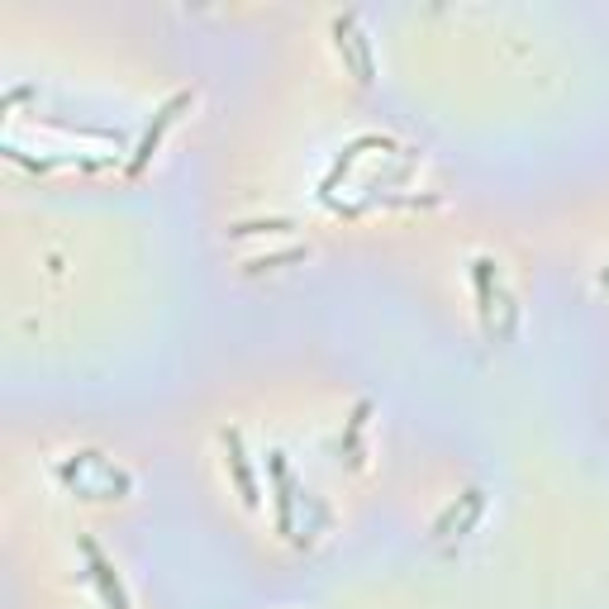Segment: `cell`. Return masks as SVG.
Returning a JSON list of instances; mask_svg holds the SVG:
<instances>
[{"label": "cell", "mask_w": 609, "mask_h": 609, "mask_svg": "<svg viewBox=\"0 0 609 609\" xmlns=\"http://www.w3.org/2000/svg\"><path fill=\"white\" fill-rule=\"evenodd\" d=\"M191 105H196V86H191V91H177L172 100H162L158 110H153V124L143 129V138H138V148H134V158H129V177H138V172L153 162V153L162 148L167 129H172V124L181 119V110H191Z\"/></svg>", "instance_id": "obj_2"}, {"label": "cell", "mask_w": 609, "mask_h": 609, "mask_svg": "<svg viewBox=\"0 0 609 609\" xmlns=\"http://www.w3.org/2000/svg\"><path fill=\"white\" fill-rule=\"evenodd\" d=\"M267 467L276 476V529L295 538V491H291V472H286V452H267Z\"/></svg>", "instance_id": "obj_5"}, {"label": "cell", "mask_w": 609, "mask_h": 609, "mask_svg": "<svg viewBox=\"0 0 609 609\" xmlns=\"http://www.w3.org/2000/svg\"><path fill=\"white\" fill-rule=\"evenodd\" d=\"M305 257H310V248H305V243H295V248H286V253L248 257V262H243V272H276V267H286V262H305Z\"/></svg>", "instance_id": "obj_10"}, {"label": "cell", "mask_w": 609, "mask_h": 609, "mask_svg": "<svg viewBox=\"0 0 609 609\" xmlns=\"http://www.w3.org/2000/svg\"><path fill=\"white\" fill-rule=\"evenodd\" d=\"M472 276H476V310H481V319H486V329L495 334V262L491 257H476L472 262Z\"/></svg>", "instance_id": "obj_7"}, {"label": "cell", "mask_w": 609, "mask_h": 609, "mask_svg": "<svg viewBox=\"0 0 609 609\" xmlns=\"http://www.w3.org/2000/svg\"><path fill=\"white\" fill-rule=\"evenodd\" d=\"M286 229H295V219H286V215H272V219H238V224H229V238H248V234H286Z\"/></svg>", "instance_id": "obj_9"}, {"label": "cell", "mask_w": 609, "mask_h": 609, "mask_svg": "<svg viewBox=\"0 0 609 609\" xmlns=\"http://www.w3.org/2000/svg\"><path fill=\"white\" fill-rule=\"evenodd\" d=\"M329 34H334V48H338V58H343V67H348V72H353L362 86H372V81H376V53H372V39L357 29V15H353V10L334 15Z\"/></svg>", "instance_id": "obj_1"}, {"label": "cell", "mask_w": 609, "mask_h": 609, "mask_svg": "<svg viewBox=\"0 0 609 609\" xmlns=\"http://www.w3.org/2000/svg\"><path fill=\"white\" fill-rule=\"evenodd\" d=\"M481 495H486V491H481V486H472V491H462V495H457V500H452L448 510H443V514H438V519H433V538H448V533L457 529V524H462V514L472 510V505H476V500H481Z\"/></svg>", "instance_id": "obj_8"}, {"label": "cell", "mask_w": 609, "mask_h": 609, "mask_svg": "<svg viewBox=\"0 0 609 609\" xmlns=\"http://www.w3.org/2000/svg\"><path fill=\"white\" fill-rule=\"evenodd\" d=\"M367 414H372V400H357L353 414H348V429L338 438V457L348 462V467H362L367 462V452H362V429H367Z\"/></svg>", "instance_id": "obj_6"}, {"label": "cell", "mask_w": 609, "mask_h": 609, "mask_svg": "<svg viewBox=\"0 0 609 609\" xmlns=\"http://www.w3.org/2000/svg\"><path fill=\"white\" fill-rule=\"evenodd\" d=\"M77 543H81V552H86V576H91L96 595H100V600H105L110 609H129V590H124V581H119L115 562H110V557L100 552L96 538H86V533H81Z\"/></svg>", "instance_id": "obj_3"}, {"label": "cell", "mask_w": 609, "mask_h": 609, "mask_svg": "<svg viewBox=\"0 0 609 609\" xmlns=\"http://www.w3.org/2000/svg\"><path fill=\"white\" fill-rule=\"evenodd\" d=\"M219 448H224V467H229V476H234L238 486V500L248 505V510H257V481H253V467H248V452H243V438H238V429H219Z\"/></svg>", "instance_id": "obj_4"}]
</instances>
